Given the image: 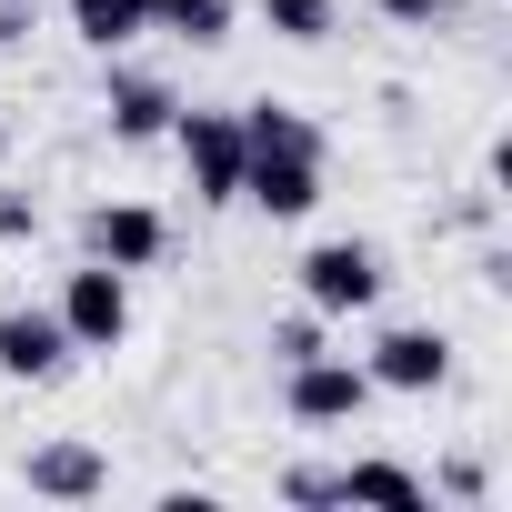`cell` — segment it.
<instances>
[{"mask_svg":"<svg viewBox=\"0 0 512 512\" xmlns=\"http://www.w3.org/2000/svg\"><path fill=\"white\" fill-rule=\"evenodd\" d=\"M282 502H302V512H332V502H342V472L302 462V472H282Z\"/></svg>","mask_w":512,"mask_h":512,"instance_id":"cell-17","label":"cell"},{"mask_svg":"<svg viewBox=\"0 0 512 512\" xmlns=\"http://www.w3.org/2000/svg\"><path fill=\"white\" fill-rule=\"evenodd\" d=\"M282 402H292V422L332 432V422H362V412H372V372L342 362V352H312V362L282 372Z\"/></svg>","mask_w":512,"mask_h":512,"instance_id":"cell-4","label":"cell"},{"mask_svg":"<svg viewBox=\"0 0 512 512\" xmlns=\"http://www.w3.org/2000/svg\"><path fill=\"white\" fill-rule=\"evenodd\" d=\"M241 201L272 211V221H302L322 201V151H251L241 161Z\"/></svg>","mask_w":512,"mask_h":512,"instance_id":"cell-6","label":"cell"},{"mask_svg":"<svg viewBox=\"0 0 512 512\" xmlns=\"http://www.w3.org/2000/svg\"><path fill=\"white\" fill-rule=\"evenodd\" d=\"M0 161H11V131H0Z\"/></svg>","mask_w":512,"mask_h":512,"instance_id":"cell-21","label":"cell"},{"mask_svg":"<svg viewBox=\"0 0 512 512\" xmlns=\"http://www.w3.org/2000/svg\"><path fill=\"white\" fill-rule=\"evenodd\" d=\"M21 482H31L41 502H101V492H111V462H101V442H41V452L21 462Z\"/></svg>","mask_w":512,"mask_h":512,"instance_id":"cell-9","label":"cell"},{"mask_svg":"<svg viewBox=\"0 0 512 512\" xmlns=\"http://www.w3.org/2000/svg\"><path fill=\"white\" fill-rule=\"evenodd\" d=\"M342 502H382V512H422L432 492H422V472H412V462H382V452H362V462H342Z\"/></svg>","mask_w":512,"mask_h":512,"instance_id":"cell-11","label":"cell"},{"mask_svg":"<svg viewBox=\"0 0 512 512\" xmlns=\"http://www.w3.org/2000/svg\"><path fill=\"white\" fill-rule=\"evenodd\" d=\"M312 352H332L322 312H292V322H272V362H282V372H292V362H312Z\"/></svg>","mask_w":512,"mask_h":512,"instance_id":"cell-16","label":"cell"},{"mask_svg":"<svg viewBox=\"0 0 512 512\" xmlns=\"http://www.w3.org/2000/svg\"><path fill=\"white\" fill-rule=\"evenodd\" d=\"M0 11H41V0H0Z\"/></svg>","mask_w":512,"mask_h":512,"instance_id":"cell-20","label":"cell"},{"mask_svg":"<svg viewBox=\"0 0 512 512\" xmlns=\"http://www.w3.org/2000/svg\"><path fill=\"white\" fill-rule=\"evenodd\" d=\"M41 231V201L31 191H0V241H31Z\"/></svg>","mask_w":512,"mask_h":512,"instance_id":"cell-19","label":"cell"},{"mask_svg":"<svg viewBox=\"0 0 512 512\" xmlns=\"http://www.w3.org/2000/svg\"><path fill=\"white\" fill-rule=\"evenodd\" d=\"M171 141H181V171H191V201H241V161H251V141H241V111H181L171 121Z\"/></svg>","mask_w":512,"mask_h":512,"instance_id":"cell-1","label":"cell"},{"mask_svg":"<svg viewBox=\"0 0 512 512\" xmlns=\"http://www.w3.org/2000/svg\"><path fill=\"white\" fill-rule=\"evenodd\" d=\"M302 302H312L322 322L372 312V302H382V251H372V241H312V251H302Z\"/></svg>","mask_w":512,"mask_h":512,"instance_id":"cell-2","label":"cell"},{"mask_svg":"<svg viewBox=\"0 0 512 512\" xmlns=\"http://www.w3.org/2000/svg\"><path fill=\"white\" fill-rule=\"evenodd\" d=\"M0 372L11 382H61L71 372V332H61V312H0Z\"/></svg>","mask_w":512,"mask_h":512,"instance_id":"cell-8","label":"cell"},{"mask_svg":"<svg viewBox=\"0 0 512 512\" xmlns=\"http://www.w3.org/2000/svg\"><path fill=\"white\" fill-rule=\"evenodd\" d=\"M61 332H71V352H121L131 342V272H111V262L71 272L61 282Z\"/></svg>","mask_w":512,"mask_h":512,"instance_id":"cell-3","label":"cell"},{"mask_svg":"<svg viewBox=\"0 0 512 512\" xmlns=\"http://www.w3.org/2000/svg\"><path fill=\"white\" fill-rule=\"evenodd\" d=\"M111 141H171V121H181V91L171 81H151V71H111Z\"/></svg>","mask_w":512,"mask_h":512,"instance_id":"cell-10","label":"cell"},{"mask_svg":"<svg viewBox=\"0 0 512 512\" xmlns=\"http://www.w3.org/2000/svg\"><path fill=\"white\" fill-rule=\"evenodd\" d=\"M262 21H272V41H332L342 0H262Z\"/></svg>","mask_w":512,"mask_h":512,"instance_id":"cell-15","label":"cell"},{"mask_svg":"<svg viewBox=\"0 0 512 512\" xmlns=\"http://www.w3.org/2000/svg\"><path fill=\"white\" fill-rule=\"evenodd\" d=\"M71 31H81L91 51H131V41L151 31V0H71Z\"/></svg>","mask_w":512,"mask_h":512,"instance_id":"cell-12","label":"cell"},{"mask_svg":"<svg viewBox=\"0 0 512 512\" xmlns=\"http://www.w3.org/2000/svg\"><path fill=\"white\" fill-rule=\"evenodd\" d=\"M382 21H402V31H432V21H452V0H372Z\"/></svg>","mask_w":512,"mask_h":512,"instance_id":"cell-18","label":"cell"},{"mask_svg":"<svg viewBox=\"0 0 512 512\" xmlns=\"http://www.w3.org/2000/svg\"><path fill=\"white\" fill-rule=\"evenodd\" d=\"M151 31L211 51V41H231V0H151Z\"/></svg>","mask_w":512,"mask_h":512,"instance_id":"cell-14","label":"cell"},{"mask_svg":"<svg viewBox=\"0 0 512 512\" xmlns=\"http://www.w3.org/2000/svg\"><path fill=\"white\" fill-rule=\"evenodd\" d=\"M241 141H251V151H322V121L292 111V101H251V111H241Z\"/></svg>","mask_w":512,"mask_h":512,"instance_id":"cell-13","label":"cell"},{"mask_svg":"<svg viewBox=\"0 0 512 512\" xmlns=\"http://www.w3.org/2000/svg\"><path fill=\"white\" fill-rule=\"evenodd\" d=\"M362 372H372V392H442V382H452V342H442L432 322H392V332L362 352Z\"/></svg>","mask_w":512,"mask_h":512,"instance_id":"cell-5","label":"cell"},{"mask_svg":"<svg viewBox=\"0 0 512 512\" xmlns=\"http://www.w3.org/2000/svg\"><path fill=\"white\" fill-rule=\"evenodd\" d=\"M171 251V221L151 211V201H101L91 211V262H111V272H151Z\"/></svg>","mask_w":512,"mask_h":512,"instance_id":"cell-7","label":"cell"}]
</instances>
